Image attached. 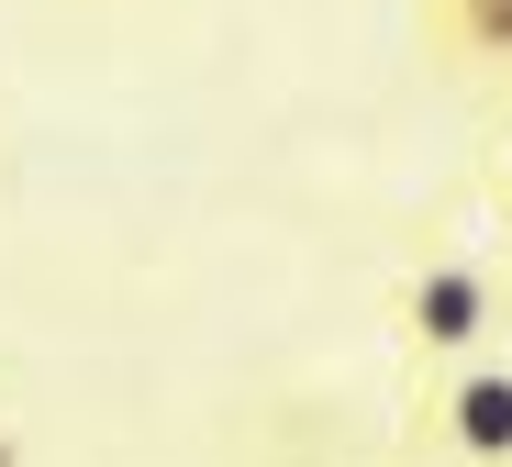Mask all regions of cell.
<instances>
[{
    "instance_id": "obj_1",
    "label": "cell",
    "mask_w": 512,
    "mask_h": 467,
    "mask_svg": "<svg viewBox=\"0 0 512 467\" xmlns=\"http://www.w3.org/2000/svg\"><path fill=\"white\" fill-rule=\"evenodd\" d=\"M512 323V278L479 245H423L390 290V345H401V379H446L468 356H501Z\"/></svg>"
},
{
    "instance_id": "obj_2",
    "label": "cell",
    "mask_w": 512,
    "mask_h": 467,
    "mask_svg": "<svg viewBox=\"0 0 512 467\" xmlns=\"http://www.w3.org/2000/svg\"><path fill=\"white\" fill-rule=\"evenodd\" d=\"M412 456L512 467V356H468L446 379H412Z\"/></svg>"
},
{
    "instance_id": "obj_3",
    "label": "cell",
    "mask_w": 512,
    "mask_h": 467,
    "mask_svg": "<svg viewBox=\"0 0 512 467\" xmlns=\"http://www.w3.org/2000/svg\"><path fill=\"white\" fill-rule=\"evenodd\" d=\"M412 34L435 56V78L512 112V0H412Z\"/></svg>"
},
{
    "instance_id": "obj_4",
    "label": "cell",
    "mask_w": 512,
    "mask_h": 467,
    "mask_svg": "<svg viewBox=\"0 0 512 467\" xmlns=\"http://www.w3.org/2000/svg\"><path fill=\"white\" fill-rule=\"evenodd\" d=\"M479 190H490V212H501V234H512V112H501V134H490V167H479Z\"/></svg>"
},
{
    "instance_id": "obj_5",
    "label": "cell",
    "mask_w": 512,
    "mask_h": 467,
    "mask_svg": "<svg viewBox=\"0 0 512 467\" xmlns=\"http://www.w3.org/2000/svg\"><path fill=\"white\" fill-rule=\"evenodd\" d=\"M90 12H112V0H90Z\"/></svg>"
}]
</instances>
